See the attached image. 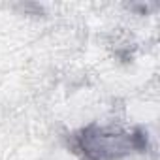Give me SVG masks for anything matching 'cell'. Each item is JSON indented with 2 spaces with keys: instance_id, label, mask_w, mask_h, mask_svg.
Returning <instances> with one entry per match:
<instances>
[{
  "instance_id": "cell-1",
  "label": "cell",
  "mask_w": 160,
  "mask_h": 160,
  "mask_svg": "<svg viewBox=\"0 0 160 160\" xmlns=\"http://www.w3.org/2000/svg\"><path fill=\"white\" fill-rule=\"evenodd\" d=\"M147 138L143 132H113L91 124L77 136V149L87 160H119L134 151H143Z\"/></svg>"
}]
</instances>
